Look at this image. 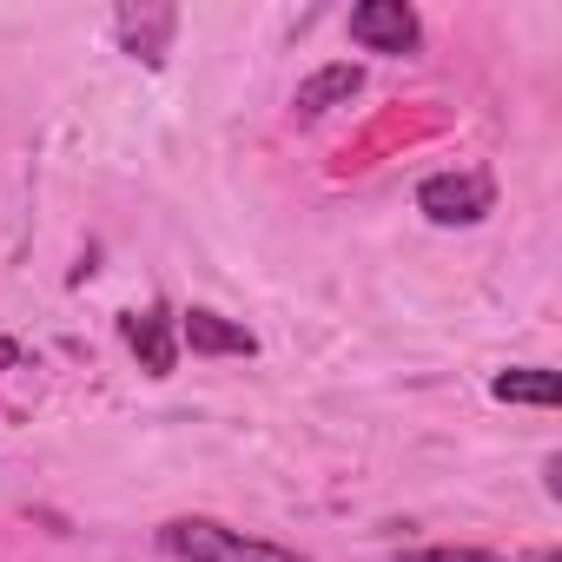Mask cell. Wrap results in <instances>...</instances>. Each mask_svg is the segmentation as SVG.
<instances>
[{"mask_svg": "<svg viewBox=\"0 0 562 562\" xmlns=\"http://www.w3.org/2000/svg\"><path fill=\"white\" fill-rule=\"evenodd\" d=\"M159 549L179 555V562H312L285 542H265V536H245L218 516H172L159 522Z\"/></svg>", "mask_w": 562, "mask_h": 562, "instance_id": "cell-1", "label": "cell"}, {"mask_svg": "<svg viewBox=\"0 0 562 562\" xmlns=\"http://www.w3.org/2000/svg\"><path fill=\"white\" fill-rule=\"evenodd\" d=\"M417 212L430 225H483L496 212V179L476 172V166H457V172H430L417 186Z\"/></svg>", "mask_w": 562, "mask_h": 562, "instance_id": "cell-2", "label": "cell"}, {"mask_svg": "<svg viewBox=\"0 0 562 562\" xmlns=\"http://www.w3.org/2000/svg\"><path fill=\"white\" fill-rule=\"evenodd\" d=\"M351 41L364 54H417L424 21H417V8H404V0H364V8H351Z\"/></svg>", "mask_w": 562, "mask_h": 562, "instance_id": "cell-3", "label": "cell"}, {"mask_svg": "<svg viewBox=\"0 0 562 562\" xmlns=\"http://www.w3.org/2000/svg\"><path fill=\"white\" fill-rule=\"evenodd\" d=\"M179 345L199 351V358H251V351H258V338H251L245 325H232L225 312H205V305H192V312L179 318Z\"/></svg>", "mask_w": 562, "mask_h": 562, "instance_id": "cell-4", "label": "cell"}, {"mask_svg": "<svg viewBox=\"0 0 562 562\" xmlns=\"http://www.w3.org/2000/svg\"><path fill=\"white\" fill-rule=\"evenodd\" d=\"M126 345H133V358L146 364V378H172V364H179V325L159 312V305H146V312H126Z\"/></svg>", "mask_w": 562, "mask_h": 562, "instance_id": "cell-5", "label": "cell"}, {"mask_svg": "<svg viewBox=\"0 0 562 562\" xmlns=\"http://www.w3.org/2000/svg\"><path fill=\"white\" fill-rule=\"evenodd\" d=\"M358 93H364V67H358V60H331V67H318L312 80H299L292 113H299V120H318V113H331V106H351Z\"/></svg>", "mask_w": 562, "mask_h": 562, "instance_id": "cell-6", "label": "cell"}, {"mask_svg": "<svg viewBox=\"0 0 562 562\" xmlns=\"http://www.w3.org/2000/svg\"><path fill=\"white\" fill-rule=\"evenodd\" d=\"M113 27H120V41H126L133 60L159 67V60H166V34L179 27V14H172V8H120Z\"/></svg>", "mask_w": 562, "mask_h": 562, "instance_id": "cell-7", "label": "cell"}, {"mask_svg": "<svg viewBox=\"0 0 562 562\" xmlns=\"http://www.w3.org/2000/svg\"><path fill=\"white\" fill-rule=\"evenodd\" d=\"M490 397H496V404H536V411H555V404H562V378L542 371V364H516V371H496Z\"/></svg>", "mask_w": 562, "mask_h": 562, "instance_id": "cell-8", "label": "cell"}, {"mask_svg": "<svg viewBox=\"0 0 562 562\" xmlns=\"http://www.w3.org/2000/svg\"><path fill=\"white\" fill-rule=\"evenodd\" d=\"M397 562H509L496 549H463V542H430V549H404Z\"/></svg>", "mask_w": 562, "mask_h": 562, "instance_id": "cell-9", "label": "cell"}]
</instances>
